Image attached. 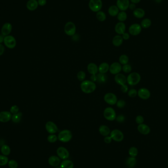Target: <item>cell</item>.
I'll return each instance as SVG.
<instances>
[{"label":"cell","mask_w":168,"mask_h":168,"mask_svg":"<svg viewBox=\"0 0 168 168\" xmlns=\"http://www.w3.org/2000/svg\"><path fill=\"white\" fill-rule=\"evenodd\" d=\"M142 31V27L139 24H133L129 28V33L133 36L139 35Z\"/></svg>","instance_id":"30bf717a"},{"label":"cell","mask_w":168,"mask_h":168,"mask_svg":"<svg viewBox=\"0 0 168 168\" xmlns=\"http://www.w3.org/2000/svg\"><path fill=\"white\" fill-rule=\"evenodd\" d=\"M108 12L111 16H116L119 13V9L117 5H111L108 9Z\"/></svg>","instance_id":"83f0119b"},{"label":"cell","mask_w":168,"mask_h":168,"mask_svg":"<svg viewBox=\"0 0 168 168\" xmlns=\"http://www.w3.org/2000/svg\"><path fill=\"white\" fill-rule=\"evenodd\" d=\"M129 154L130 156L133 157H135L137 156L138 154V150L136 147L133 146L130 148L129 150Z\"/></svg>","instance_id":"74e56055"},{"label":"cell","mask_w":168,"mask_h":168,"mask_svg":"<svg viewBox=\"0 0 168 168\" xmlns=\"http://www.w3.org/2000/svg\"><path fill=\"white\" fill-rule=\"evenodd\" d=\"M99 132L102 136L104 137L107 136L111 133L109 127L105 125H102L99 127Z\"/></svg>","instance_id":"cb8c5ba5"},{"label":"cell","mask_w":168,"mask_h":168,"mask_svg":"<svg viewBox=\"0 0 168 168\" xmlns=\"http://www.w3.org/2000/svg\"><path fill=\"white\" fill-rule=\"evenodd\" d=\"M135 121H136L138 125L142 124L144 122V118L143 116L139 115V116L136 117Z\"/></svg>","instance_id":"c3c4849f"},{"label":"cell","mask_w":168,"mask_h":168,"mask_svg":"<svg viewBox=\"0 0 168 168\" xmlns=\"http://www.w3.org/2000/svg\"><path fill=\"white\" fill-rule=\"evenodd\" d=\"M110 135L112 139L117 142H121L124 139V135L119 129L113 130L111 131Z\"/></svg>","instance_id":"ba28073f"},{"label":"cell","mask_w":168,"mask_h":168,"mask_svg":"<svg viewBox=\"0 0 168 168\" xmlns=\"http://www.w3.org/2000/svg\"><path fill=\"white\" fill-rule=\"evenodd\" d=\"M58 138L55 134H50L47 137V140L49 143H54L57 141Z\"/></svg>","instance_id":"b9f144b4"},{"label":"cell","mask_w":168,"mask_h":168,"mask_svg":"<svg viewBox=\"0 0 168 168\" xmlns=\"http://www.w3.org/2000/svg\"><path fill=\"white\" fill-rule=\"evenodd\" d=\"M19 108L17 105H14L10 108V112L12 114H15L19 112Z\"/></svg>","instance_id":"bcb514c9"},{"label":"cell","mask_w":168,"mask_h":168,"mask_svg":"<svg viewBox=\"0 0 168 168\" xmlns=\"http://www.w3.org/2000/svg\"><path fill=\"white\" fill-rule=\"evenodd\" d=\"M128 95L129 96L130 98H135L137 95H138V91H137L136 89H130L129 91H128Z\"/></svg>","instance_id":"7bdbcfd3"},{"label":"cell","mask_w":168,"mask_h":168,"mask_svg":"<svg viewBox=\"0 0 168 168\" xmlns=\"http://www.w3.org/2000/svg\"><path fill=\"white\" fill-rule=\"evenodd\" d=\"M48 163L51 166L57 167L61 164V159L59 156L53 155L49 157Z\"/></svg>","instance_id":"ffe728a7"},{"label":"cell","mask_w":168,"mask_h":168,"mask_svg":"<svg viewBox=\"0 0 168 168\" xmlns=\"http://www.w3.org/2000/svg\"><path fill=\"white\" fill-rule=\"evenodd\" d=\"M12 26L11 24L9 23H6L4 24L3 26H2V29H1L2 35L5 37L7 35H9L12 32Z\"/></svg>","instance_id":"d6986e66"},{"label":"cell","mask_w":168,"mask_h":168,"mask_svg":"<svg viewBox=\"0 0 168 168\" xmlns=\"http://www.w3.org/2000/svg\"><path fill=\"white\" fill-rule=\"evenodd\" d=\"M38 6L39 3L37 0H29L26 5L27 9L30 11L35 10L38 7Z\"/></svg>","instance_id":"603a6c76"},{"label":"cell","mask_w":168,"mask_h":168,"mask_svg":"<svg viewBox=\"0 0 168 168\" xmlns=\"http://www.w3.org/2000/svg\"><path fill=\"white\" fill-rule=\"evenodd\" d=\"M128 62H129V58L126 55L123 54L119 57V62L121 64H123V65L126 64H128Z\"/></svg>","instance_id":"d590c367"},{"label":"cell","mask_w":168,"mask_h":168,"mask_svg":"<svg viewBox=\"0 0 168 168\" xmlns=\"http://www.w3.org/2000/svg\"><path fill=\"white\" fill-rule=\"evenodd\" d=\"M1 151L2 152V154L5 156L9 155L10 153V148L9 146L7 145H4L2 146L1 148Z\"/></svg>","instance_id":"1f68e13d"},{"label":"cell","mask_w":168,"mask_h":168,"mask_svg":"<svg viewBox=\"0 0 168 168\" xmlns=\"http://www.w3.org/2000/svg\"><path fill=\"white\" fill-rule=\"evenodd\" d=\"M114 79L116 83L120 86L126 84L127 82V78L123 74L120 73L115 75Z\"/></svg>","instance_id":"e0dca14e"},{"label":"cell","mask_w":168,"mask_h":168,"mask_svg":"<svg viewBox=\"0 0 168 168\" xmlns=\"http://www.w3.org/2000/svg\"><path fill=\"white\" fill-rule=\"evenodd\" d=\"M151 25V21L150 19L145 18L142 21L141 26L144 29H148Z\"/></svg>","instance_id":"d6a6232c"},{"label":"cell","mask_w":168,"mask_h":168,"mask_svg":"<svg viewBox=\"0 0 168 168\" xmlns=\"http://www.w3.org/2000/svg\"><path fill=\"white\" fill-rule=\"evenodd\" d=\"M136 159L135 157H129L126 159V165L129 168H132L134 167L135 166L136 164Z\"/></svg>","instance_id":"f1b7e54d"},{"label":"cell","mask_w":168,"mask_h":168,"mask_svg":"<svg viewBox=\"0 0 168 168\" xmlns=\"http://www.w3.org/2000/svg\"><path fill=\"white\" fill-rule=\"evenodd\" d=\"M103 115L105 119L109 121H114L116 119V111L113 108L107 107L105 109Z\"/></svg>","instance_id":"277c9868"},{"label":"cell","mask_w":168,"mask_h":168,"mask_svg":"<svg viewBox=\"0 0 168 168\" xmlns=\"http://www.w3.org/2000/svg\"><path fill=\"white\" fill-rule=\"evenodd\" d=\"M61 168V167H57V168Z\"/></svg>","instance_id":"91938a15"},{"label":"cell","mask_w":168,"mask_h":168,"mask_svg":"<svg viewBox=\"0 0 168 168\" xmlns=\"http://www.w3.org/2000/svg\"><path fill=\"white\" fill-rule=\"evenodd\" d=\"M89 6L92 12H98L101 10L102 7V2L101 0H90Z\"/></svg>","instance_id":"5b68a950"},{"label":"cell","mask_w":168,"mask_h":168,"mask_svg":"<svg viewBox=\"0 0 168 168\" xmlns=\"http://www.w3.org/2000/svg\"><path fill=\"white\" fill-rule=\"evenodd\" d=\"M22 117V113L20 112H19L16 114L12 115V121H13L14 123H19L21 121Z\"/></svg>","instance_id":"4dcf8cb0"},{"label":"cell","mask_w":168,"mask_h":168,"mask_svg":"<svg viewBox=\"0 0 168 168\" xmlns=\"http://www.w3.org/2000/svg\"><path fill=\"white\" fill-rule=\"evenodd\" d=\"M104 100L105 102L110 105H114L118 101V98L116 94L112 93H108L105 94Z\"/></svg>","instance_id":"9c48e42d"},{"label":"cell","mask_w":168,"mask_h":168,"mask_svg":"<svg viewBox=\"0 0 168 168\" xmlns=\"http://www.w3.org/2000/svg\"><path fill=\"white\" fill-rule=\"evenodd\" d=\"M72 138V134L69 130H63L58 134V138L60 141L62 143H67Z\"/></svg>","instance_id":"7a4b0ae2"},{"label":"cell","mask_w":168,"mask_h":168,"mask_svg":"<svg viewBox=\"0 0 168 168\" xmlns=\"http://www.w3.org/2000/svg\"><path fill=\"white\" fill-rule=\"evenodd\" d=\"M110 66L107 62H102L98 66V72L101 74H106L109 71Z\"/></svg>","instance_id":"d4e9b609"},{"label":"cell","mask_w":168,"mask_h":168,"mask_svg":"<svg viewBox=\"0 0 168 168\" xmlns=\"http://www.w3.org/2000/svg\"><path fill=\"white\" fill-rule=\"evenodd\" d=\"M58 156L62 160L67 159L69 156V151L66 148L60 146L57 150Z\"/></svg>","instance_id":"7c38bea8"},{"label":"cell","mask_w":168,"mask_h":168,"mask_svg":"<svg viewBox=\"0 0 168 168\" xmlns=\"http://www.w3.org/2000/svg\"><path fill=\"white\" fill-rule=\"evenodd\" d=\"M87 69L88 72L91 75H95L98 74V67L94 63L91 62L88 64L87 66Z\"/></svg>","instance_id":"7402d4cb"},{"label":"cell","mask_w":168,"mask_h":168,"mask_svg":"<svg viewBox=\"0 0 168 168\" xmlns=\"http://www.w3.org/2000/svg\"><path fill=\"white\" fill-rule=\"evenodd\" d=\"M126 30V26L123 22H119L116 24L114 27L115 32L119 35H122L125 33Z\"/></svg>","instance_id":"ac0fdd59"},{"label":"cell","mask_w":168,"mask_h":168,"mask_svg":"<svg viewBox=\"0 0 168 168\" xmlns=\"http://www.w3.org/2000/svg\"><path fill=\"white\" fill-rule=\"evenodd\" d=\"M64 32L68 36H73L76 33V27L74 23L68 22L66 23L64 28Z\"/></svg>","instance_id":"52a82bcc"},{"label":"cell","mask_w":168,"mask_h":168,"mask_svg":"<svg viewBox=\"0 0 168 168\" xmlns=\"http://www.w3.org/2000/svg\"><path fill=\"white\" fill-rule=\"evenodd\" d=\"M96 16V18L98 19V20L99 21L103 22L106 20V14L104 12L100 11V10L97 12Z\"/></svg>","instance_id":"e575fe53"},{"label":"cell","mask_w":168,"mask_h":168,"mask_svg":"<svg viewBox=\"0 0 168 168\" xmlns=\"http://www.w3.org/2000/svg\"><path fill=\"white\" fill-rule=\"evenodd\" d=\"M61 168H73L74 164L72 161L69 160H64L61 163Z\"/></svg>","instance_id":"f546056e"},{"label":"cell","mask_w":168,"mask_h":168,"mask_svg":"<svg viewBox=\"0 0 168 168\" xmlns=\"http://www.w3.org/2000/svg\"><path fill=\"white\" fill-rule=\"evenodd\" d=\"M116 105L119 108L121 109V108L125 107V105H126V102L123 99H120L119 100L117 101Z\"/></svg>","instance_id":"f6af8a7d"},{"label":"cell","mask_w":168,"mask_h":168,"mask_svg":"<svg viewBox=\"0 0 168 168\" xmlns=\"http://www.w3.org/2000/svg\"><path fill=\"white\" fill-rule=\"evenodd\" d=\"M138 130L140 133H141L142 134L148 135L150 133V129L149 126L147 125L142 123V124H140L137 127Z\"/></svg>","instance_id":"44dd1931"},{"label":"cell","mask_w":168,"mask_h":168,"mask_svg":"<svg viewBox=\"0 0 168 168\" xmlns=\"http://www.w3.org/2000/svg\"><path fill=\"white\" fill-rule=\"evenodd\" d=\"M125 119V117L124 115L123 114H119L118 116L116 117V121L119 123H122L124 122Z\"/></svg>","instance_id":"7dc6e473"},{"label":"cell","mask_w":168,"mask_h":168,"mask_svg":"<svg viewBox=\"0 0 168 168\" xmlns=\"http://www.w3.org/2000/svg\"><path fill=\"white\" fill-rule=\"evenodd\" d=\"M123 39L121 35H117L114 36L112 41L113 44L116 47H119L123 44Z\"/></svg>","instance_id":"484cf974"},{"label":"cell","mask_w":168,"mask_h":168,"mask_svg":"<svg viewBox=\"0 0 168 168\" xmlns=\"http://www.w3.org/2000/svg\"><path fill=\"white\" fill-rule=\"evenodd\" d=\"M122 37L124 40H128L130 38L129 34L127 33H125L124 34L122 35Z\"/></svg>","instance_id":"f5cc1de1"},{"label":"cell","mask_w":168,"mask_h":168,"mask_svg":"<svg viewBox=\"0 0 168 168\" xmlns=\"http://www.w3.org/2000/svg\"><path fill=\"white\" fill-rule=\"evenodd\" d=\"M86 74L83 71H80L77 74V77L78 80L83 82L86 78Z\"/></svg>","instance_id":"ab89813d"},{"label":"cell","mask_w":168,"mask_h":168,"mask_svg":"<svg viewBox=\"0 0 168 168\" xmlns=\"http://www.w3.org/2000/svg\"><path fill=\"white\" fill-rule=\"evenodd\" d=\"M104 141L105 143H106V144H110V143H111L112 139L110 136H107L105 137Z\"/></svg>","instance_id":"816d5d0a"},{"label":"cell","mask_w":168,"mask_h":168,"mask_svg":"<svg viewBox=\"0 0 168 168\" xmlns=\"http://www.w3.org/2000/svg\"><path fill=\"white\" fill-rule=\"evenodd\" d=\"M133 15L137 18H142L145 15V10L141 8H137L133 12Z\"/></svg>","instance_id":"4316f807"},{"label":"cell","mask_w":168,"mask_h":168,"mask_svg":"<svg viewBox=\"0 0 168 168\" xmlns=\"http://www.w3.org/2000/svg\"><path fill=\"white\" fill-rule=\"evenodd\" d=\"M122 70V66L119 62H114L110 66L109 71L111 74L116 75Z\"/></svg>","instance_id":"4fadbf2b"},{"label":"cell","mask_w":168,"mask_h":168,"mask_svg":"<svg viewBox=\"0 0 168 168\" xmlns=\"http://www.w3.org/2000/svg\"><path fill=\"white\" fill-rule=\"evenodd\" d=\"M9 158L3 155H0V166H3L7 165L9 162Z\"/></svg>","instance_id":"8d00e7d4"},{"label":"cell","mask_w":168,"mask_h":168,"mask_svg":"<svg viewBox=\"0 0 168 168\" xmlns=\"http://www.w3.org/2000/svg\"><path fill=\"white\" fill-rule=\"evenodd\" d=\"M39 5L41 6H44L46 4V0H38L37 1Z\"/></svg>","instance_id":"db71d44e"},{"label":"cell","mask_w":168,"mask_h":168,"mask_svg":"<svg viewBox=\"0 0 168 168\" xmlns=\"http://www.w3.org/2000/svg\"><path fill=\"white\" fill-rule=\"evenodd\" d=\"M118 20L120 22H123L126 20V19L127 18V15L126 12L123 11L119 12V13L117 15Z\"/></svg>","instance_id":"836d02e7"},{"label":"cell","mask_w":168,"mask_h":168,"mask_svg":"<svg viewBox=\"0 0 168 168\" xmlns=\"http://www.w3.org/2000/svg\"><path fill=\"white\" fill-rule=\"evenodd\" d=\"M90 80L94 83L96 82H97V81H98V76H97V74L91 75V77H90Z\"/></svg>","instance_id":"f907efd6"},{"label":"cell","mask_w":168,"mask_h":168,"mask_svg":"<svg viewBox=\"0 0 168 168\" xmlns=\"http://www.w3.org/2000/svg\"><path fill=\"white\" fill-rule=\"evenodd\" d=\"M129 8L131 10H134L135 9H136V4L133 3H130L129 5Z\"/></svg>","instance_id":"11a10c76"},{"label":"cell","mask_w":168,"mask_h":168,"mask_svg":"<svg viewBox=\"0 0 168 168\" xmlns=\"http://www.w3.org/2000/svg\"><path fill=\"white\" fill-rule=\"evenodd\" d=\"M8 165L10 168H17L18 164L15 160H10L8 162Z\"/></svg>","instance_id":"ee69618b"},{"label":"cell","mask_w":168,"mask_h":168,"mask_svg":"<svg viewBox=\"0 0 168 168\" xmlns=\"http://www.w3.org/2000/svg\"><path fill=\"white\" fill-rule=\"evenodd\" d=\"M3 40H4V37H3V35H0V44H1L3 42Z\"/></svg>","instance_id":"680465c9"},{"label":"cell","mask_w":168,"mask_h":168,"mask_svg":"<svg viewBox=\"0 0 168 168\" xmlns=\"http://www.w3.org/2000/svg\"><path fill=\"white\" fill-rule=\"evenodd\" d=\"M141 1V0H130V1H131L132 3H135V4L139 3Z\"/></svg>","instance_id":"6f0895ef"},{"label":"cell","mask_w":168,"mask_h":168,"mask_svg":"<svg viewBox=\"0 0 168 168\" xmlns=\"http://www.w3.org/2000/svg\"><path fill=\"white\" fill-rule=\"evenodd\" d=\"M46 129L50 134H55L58 131V128L57 125L53 121L47 122L45 125Z\"/></svg>","instance_id":"8fae6325"},{"label":"cell","mask_w":168,"mask_h":168,"mask_svg":"<svg viewBox=\"0 0 168 168\" xmlns=\"http://www.w3.org/2000/svg\"><path fill=\"white\" fill-rule=\"evenodd\" d=\"M81 89L83 93L86 94H89L94 92L96 88L95 83L91 80H84L80 85Z\"/></svg>","instance_id":"6da1fadb"},{"label":"cell","mask_w":168,"mask_h":168,"mask_svg":"<svg viewBox=\"0 0 168 168\" xmlns=\"http://www.w3.org/2000/svg\"><path fill=\"white\" fill-rule=\"evenodd\" d=\"M3 43L5 46L9 49H14L16 45V41L12 35H7L4 37Z\"/></svg>","instance_id":"8992f818"},{"label":"cell","mask_w":168,"mask_h":168,"mask_svg":"<svg viewBox=\"0 0 168 168\" xmlns=\"http://www.w3.org/2000/svg\"><path fill=\"white\" fill-rule=\"evenodd\" d=\"M141 77L138 73H130L127 77V82L130 86H135L141 81Z\"/></svg>","instance_id":"3957f363"},{"label":"cell","mask_w":168,"mask_h":168,"mask_svg":"<svg viewBox=\"0 0 168 168\" xmlns=\"http://www.w3.org/2000/svg\"><path fill=\"white\" fill-rule=\"evenodd\" d=\"M98 76V81L97 82L100 83H104L106 82L107 80V76L105 75V74H101V73H99V74L97 75Z\"/></svg>","instance_id":"f35d334b"},{"label":"cell","mask_w":168,"mask_h":168,"mask_svg":"<svg viewBox=\"0 0 168 168\" xmlns=\"http://www.w3.org/2000/svg\"><path fill=\"white\" fill-rule=\"evenodd\" d=\"M5 51V47L2 44H0V56L2 55Z\"/></svg>","instance_id":"9f6ffc18"},{"label":"cell","mask_w":168,"mask_h":168,"mask_svg":"<svg viewBox=\"0 0 168 168\" xmlns=\"http://www.w3.org/2000/svg\"><path fill=\"white\" fill-rule=\"evenodd\" d=\"M121 89L123 93H127L128 91V87L127 85H126V84L121 85Z\"/></svg>","instance_id":"681fc988"},{"label":"cell","mask_w":168,"mask_h":168,"mask_svg":"<svg viewBox=\"0 0 168 168\" xmlns=\"http://www.w3.org/2000/svg\"><path fill=\"white\" fill-rule=\"evenodd\" d=\"M12 114L10 112L2 111L0 112V121L2 123H7L12 119Z\"/></svg>","instance_id":"2e32d148"},{"label":"cell","mask_w":168,"mask_h":168,"mask_svg":"<svg viewBox=\"0 0 168 168\" xmlns=\"http://www.w3.org/2000/svg\"><path fill=\"white\" fill-rule=\"evenodd\" d=\"M129 0H117V6L118 7L119 10L125 12L129 8Z\"/></svg>","instance_id":"9a60e30c"},{"label":"cell","mask_w":168,"mask_h":168,"mask_svg":"<svg viewBox=\"0 0 168 168\" xmlns=\"http://www.w3.org/2000/svg\"></svg>","instance_id":"94428289"},{"label":"cell","mask_w":168,"mask_h":168,"mask_svg":"<svg viewBox=\"0 0 168 168\" xmlns=\"http://www.w3.org/2000/svg\"><path fill=\"white\" fill-rule=\"evenodd\" d=\"M138 96L140 98L143 100L148 99L150 96V93L148 89L145 87H142L138 91Z\"/></svg>","instance_id":"5bb4252c"},{"label":"cell","mask_w":168,"mask_h":168,"mask_svg":"<svg viewBox=\"0 0 168 168\" xmlns=\"http://www.w3.org/2000/svg\"><path fill=\"white\" fill-rule=\"evenodd\" d=\"M122 70L125 73H129L131 72L132 71V67L130 64H128L123 65L122 66Z\"/></svg>","instance_id":"60d3db41"}]
</instances>
